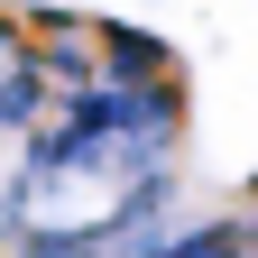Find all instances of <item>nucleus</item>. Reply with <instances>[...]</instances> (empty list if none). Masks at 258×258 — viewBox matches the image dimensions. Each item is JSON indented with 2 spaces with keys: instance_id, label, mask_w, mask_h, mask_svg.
<instances>
[{
  "instance_id": "1",
  "label": "nucleus",
  "mask_w": 258,
  "mask_h": 258,
  "mask_svg": "<svg viewBox=\"0 0 258 258\" xmlns=\"http://www.w3.org/2000/svg\"><path fill=\"white\" fill-rule=\"evenodd\" d=\"M92 55H102V83H148V74H175V64H184L166 37H148V28H120V19H102Z\"/></svg>"
},
{
  "instance_id": "2",
  "label": "nucleus",
  "mask_w": 258,
  "mask_h": 258,
  "mask_svg": "<svg viewBox=\"0 0 258 258\" xmlns=\"http://www.w3.org/2000/svg\"><path fill=\"white\" fill-rule=\"evenodd\" d=\"M139 258H249V221L240 212H212V221H166Z\"/></svg>"
},
{
  "instance_id": "3",
  "label": "nucleus",
  "mask_w": 258,
  "mask_h": 258,
  "mask_svg": "<svg viewBox=\"0 0 258 258\" xmlns=\"http://www.w3.org/2000/svg\"><path fill=\"white\" fill-rule=\"evenodd\" d=\"M19 258H111V249L92 240V221H46V231L19 221Z\"/></svg>"
},
{
  "instance_id": "4",
  "label": "nucleus",
  "mask_w": 258,
  "mask_h": 258,
  "mask_svg": "<svg viewBox=\"0 0 258 258\" xmlns=\"http://www.w3.org/2000/svg\"><path fill=\"white\" fill-rule=\"evenodd\" d=\"M0 231H19V212H10V184H0Z\"/></svg>"
}]
</instances>
